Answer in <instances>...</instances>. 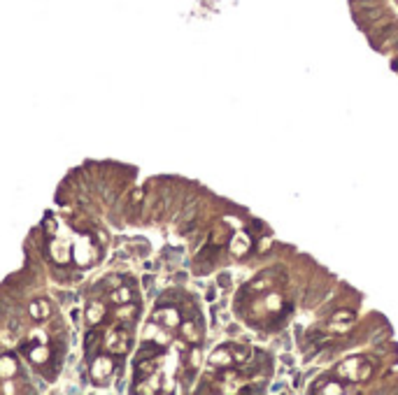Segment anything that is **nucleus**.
<instances>
[{"label":"nucleus","mask_w":398,"mask_h":395,"mask_svg":"<svg viewBox=\"0 0 398 395\" xmlns=\"http://www.w3.org/2000/svg\"><path fill=\"white\" fill-rule=\"evenodd\" d=\"M230 249H233V254H235V256L249 254V239L245 235H238V237H235V242H230Z\"/></svg>","instance_id":"nucleus-1"},{"label":"nucleus","mask_w":398,"mask_h":395,"mask_svg":"<svg viewBox=\"0 0 398 395\" xmlns=\"http://www.w3.org/2000/svg\"><path fill=\"white\" fill-rule=\"evenodd\" d=\"M210 363H214V365H230V363H233L230 349H219V351H214L212 358H210Z\"/></svg>","instance_id":"nucleus-2"},{"label":"nucleus","mask_w":398,"mask_h":395,"mask_svg":"<svg viewBox=\"0 0 398 395\" xmlns=\"http://www.w3.org/2000/svg\"><path fill=\"white\" fill-rule=\"evenodd\" d=\"M228 349H230V356L238 360V363H245V360L252 356V349H249V346H240V344H235V346H228Z\"/></svg>","instance_id":"nucleus-3"},{"label":"nucleus","mask_w":398,"mask_h":395,"mask_svg":"<svg viewBox=\"0 0 398 395\" xmlns=\"http://www.w3.org/2000/svg\"><path fill=\"white\" fill-rule=\"evenodd\" d=\"M359 363H361V360H359V358H352V360H347L345 365H342V368H340V374H342V377H349V379H356V374H354V368H356V365H359Z\"/></svg>","instance_id":"nucleus-4"},{"label":"nucleus","mask_w":398,"mask_h":395,"mask_svg":"<svg viewBox=\"0 0 398 395\" xmlns=\"http://www.w3.org/2000/svg\"><path fill=\"white\" fill-rule=\"evenodd\" d=\"M270 286H273V279H270V277H268V274H261V277H258V279L254 281V284H252V286H249V290H258V289H270Z\"/></svg>","instance_id":"nucleus-5"},{"label":"nucleus","mask_w":398,"mask_h":395,"mask_svg":"<svg viewBox=\"0 0 398 395\" xmlns=\"http://www.w3.org/2000/svg\"><path fill=\"white\" fill-rule=\"evenodd\" d=\"M182 333H184V335H186V340H191V342H196V340L200 337V335H198V330H196V328H194V325H191V323H184V328H182Z\"/></svg>","instance_id":"nucleus-6"},{"label":"nucleus","mask_w":398,"mask_h":395,"mask_svg":"<svg viewBox=\"0 0 398 395\" xmlns=\"http://www.w3.org/2000/svg\"><path fill=\"white\" fill-rule=\"evenodd\" d=\"M333 321H347V323H352L354 314L349 309H342V312H336V314H333Z\"/></svg>","instance_id":"nucleus-7"},{"label":"nucleus","mask_w":398,"mask_h":395,"mask_svg":"<svg viewBox=\"0 0 398 395\" xmlns=\"http://www.w3.org/2000/svg\"><path fill=\"white\" fill-rule=\"evenodd\" d=\"M166 323H168V325H175L177 323V312H175V309H170L168 314H166Z\"/></svg>","instance_id":"nucleus-8"},{"label":"nucleus","mask_w":398,"mask_h":395,"mask_svg":"<svg viewBox=\"0 0 398 395\" xmlns=\"http://www.w3.org/2000/svg\"><path fill=\"white\" fill-rule=\"evenodd\" d=\"M219 284H221V286H228L230 277H228V274H219Z\"/></svg>","instance_id":"nucleus-9"},{"label":"nucleus","mask_w":398,"mask_h":395,"mask_svg":"<svg viewBox=\"0 0 398 395\" xmlns=\"http://www.w3.org/2000/svg\"><path fill=\"white\" fill-rule=\"evenodd\" d=\"M214 298H217V290L210 289V293H207V300H214Z\"/></svg>","instance_id":"nucleus-10"}]
</instances>
